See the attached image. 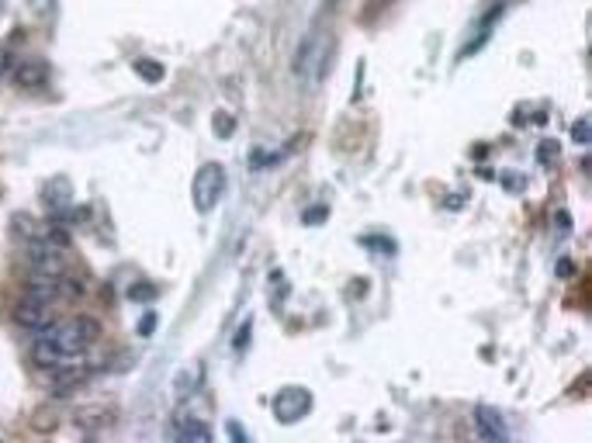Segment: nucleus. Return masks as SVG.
I'll return each instance as SVG.
<instances>
[{
    "label": "nucleus",
    "mask_w": 592,
    "mask_h": 443,
    "mask_svg": "<svg viewBox=\"0 0 592 443\" xmlns=\"http://www.w3.org/2000/svg\"><path fill=\"white\" fill-rule=\"evenodd\" d=\"M98 322L80 315V319H66V322H49L46 329H39L35 346H31V357L35 364L52 371V367L63 364H77V357L98 339Z\"/></svg>",
    "instance_id": "f257e3e1"
},
{
    "label": "nucleus",
    "mask_w": 592,
    "mask_h": 443,
    "mask_svg": "<svg viewBox=\"0 0 592 443\" xmlns=\"http://www.w3.org/2000/svg\"><path fill=\"white\" fill-rule=\"evenodd\" d=\"M194 209L208 215V211L215 209L219 201H222V194H226V166L222 163H205L198 174H194Z\"/></svg>",
    "instance_id": "f03ea898"
},
{
    "label": "nucleus",
    "mask_w": 592,
    "mask_h": 443,
    "mask_svg": "<svg viewBox=\"0 0 592 443\" xmlns=\"http://www.w3.org/2000/svg\"><path fill=\"white\" fill-rule=\"evenodd\" d=\"M274 416L278 422H298V419H305L312 413V391L302 388V385H287L274 395Z\"/></svg>",
    "instance_id": "7ed1b4c3"
},
{
    "label": "nucleus",
    "mask_w": 592,
    "mask_h": 443,
    "mask_svg": "<svg viewBox=\"0 0 592 443\" xmlns=\"http://www.w3.org/2000/svg\"><path fill=\"white\" fill-rule=\"evenodd\" d=\"M14 322H18V326H25V329H31V333L46 329V326L52 322L49 294H42V291H31V294H25V298L14 305Z\"/></svg>",
    "instance_id": "20e7f679"
},
{
    "label": "nucleus",
    "mask_w": 592,
    "mask_h": 443,
    "mask_svg": "<svg viewBox=\"0 0 592 443\" xmlns=\"http://www.w3.org/2000/svg\"><path fill=\"white\" fill-rule=\"evenodd\" d=\"M471 426H475V433H478V440H510V430H506V419L499 416L495 409L489 405H478L475 413H471Z\"/></svg>",
    "instance_id": "39448f33"
},
{
    "label": "nucleus",
    "mask_w": 592,
    "mask_h": 443,
    "mask_svg": "<svg viewBox=\"0 0 592 443\" xmlns=\"http://www.w3.org/2000/svg\"><path fill=\"white\" fill-rule=\"evenodd\" d=\"M42 201L49 205L52 211H59V209H70V181H63V177H56V181L46 183V194H42Z\"/></svg>",
    "instance_id": "423d86ee"
},
{
    "label": "nucleus",
    "mask_w": 592,
    "mask_h": 443,
    "mask_svg": "<svg viewBox=\"0 0 592 443\" xmlns=\"http://www.w3.org/2000/svg\"><path fill=\"white\" fill-rule=\"evenodd\" d=\"M174 433H177L181 440H191V443H208V440H211V430H208L205 422H194V419L181 422Z\"/></svg>",
    "instance_id": "0eeeda50"
},
{
    "label": "nucleus",
    "mask_w": 592,
    "mask_h": 443,
    "mask_svg": "<svg viewBox=\"0 0 592 443\" xmlns=\"http://www.w3.org/2000/svg\"><path fill=\"white\" fill-rule=\"evenodd\" d=\"M211 129L219 139H229L232 132H236V118H232L229 111H215V118H211Z\"/></svg>",
    "instance_id": "6e6552de"
},
{
    "label": "nucleus",
    "mask_w": 592,
    "mask_h": 443,
    "mask_svg": "<svg viewBox=\"0 0 592 443\" xmlns=\"http://www.w3.org/2000/svg\"><path fill=\"white\" fill-rule=\"evenodd\" d=\"M135 73H139V77H146L150 83H159V80H163V66H159V63H146V59H142V63H135Z\"/></svg>",
    "instance_id": "1a4fd4ad"
},
{
    "label": "nucleus",
    "mask_w": 592,
    "mask_h": 443,
    "mask_svg": "<svg viewBox=\"0 0 592 443\" xmlns=\"http://www.w3.org/2000/svg\"><path fill=\"white\" fill-rule=\"evenodd\" d=\"M589 135H592V129H589V118H579L575 125H571V139L579 142V146H586L589 142Z\"/></svg>",
    "instance_id": "9d476101"
},
{
    "label": "nucleus",
    "mask_w": 592,
    "mask_h": 443,
    "mask_svg": "<svg viewBox=\"0 0 592 443\" xmlns=\"http://www.w3.org/2000/svg\"><path fill=\"white\" fill-rule=\"evenodd\" d=\"M42 77H46V70H42V66H39V70H35V66H25V70L18 73V80H21L25 87H35V83H39Z\"/></svg>",
    "instance_id": "9b49d317"
},
{
    "label": "nucleus",
    "mask_w": 592,
    "mask_h": 443,
    "mask_svg": "<svg viewBox=\"0 0 592 443\" xmlns=\"http://www.w3.org/2000/svg\"><path fill=\"white\" fill-rule=\"evenodd\" d=\"M554 229H558V233H571V215H568V211H558V215H554Z\"/></svg>",
    "instance_id": "f8f14e48"
},
{
    "label": "nucleus",
    "mask_w": 592,
    "mask_h": 443,
    "mask_svg": "<svg viewBox=\"0 0 592 443\" xmlns=\"http://www.w3.org/2000/svg\"><path fill=\"white\" fill-rule=\"evenodd\" d=\"M364 243H367V246H382V253H395V243H388V239H378V235H367Z\"/></svg>",
    "instance_id": "ddd939ff"
},
{
    "label": "nucleus",
    "mask_w": 592,
    "mask_h": 443,
    "mask_svg": "<svg viewBox=\"0 0 592 443\" xmlns=\"http://www.w3.org/2000/svg\"><path fill=\"white\" fill-rule=\"evenodd\" d=\"M554 153H558V146H554V142H544L541 149H537V159H541V163H551Z\"/></svg>",
    "instance_id": "4468645a"
},
{
    "label": "nucleus",
    "mask_w": 592,
    "mask_h": 443,
    "mask_svg": "<svg viewBox=\"0 0 592 443\" xmlns=\"http://www.w3.org/2000/svg\"><path fill=\"white\" fill-rule=\"evenodd\" d=\"M129 294H132V298H153L156 291H153L150 285H135V287L129 291Z\"/></svg>",
    "instance_id": "2eb2a0df"
},
{
    "label": "nucleus",
    "mask_w": 592,
    "mask_h": 443,
    "mask_svg": "<svg viewBox=\"0 0 592 443\" xmlns=\"http://www.w3.org/2000/svg\"><path fill=\"white\" fill-rule=\"evenodd\" d=\"M28 4H31L35 14H49L52 11V0H28Z\"/></svg>",
    "instance_id": "dca6fc26"
},
{
    "label": "nucleus",
    "mask_w": 592,
    "mask_h": 443,
    "mask_svg": "<svg viewBox=\"0 0 592 443\" xmlns=\"http://www.w3.org/2000/svg\"><path fill=\"white\" fill-rule=\"evenodd\" d=\"M153 326H156V319L153 315H146V319L139 322V333H142V337H153Z\"/></svg>",
    "instance_id": "f3484780"
},
{
    "label": "nucleus",
    "mask_w": 592,
    "mask_h": 443,
    "mask_svg": "<svg viewBox=\"0 0 592 443\" xmlns=\"http://www.w3.org/2000/svg\"><path fill=\"white\" fill-rule=\"evenodd\" d=\"M319 218H326V209L305 211V226H319Z\"/></svg>",
    "instance_id": "a211bd4d"
},
{
    "label": "nucleus",
    "mask_w": 592,
    "mask_h": 443,
    "mask_svg": "<svg viewBox=\"0 0 592 443\" xmlns=\"http://www.w3.org/2000/svg\"><path fill=\"white\" fill-rule=\"evenodd\" d=\"M506 183H510L513 191H519V187H523V177H510V181H506Z\"/></svg>",
    "instance_id": "6ab92c4d"
}]
</instances>
